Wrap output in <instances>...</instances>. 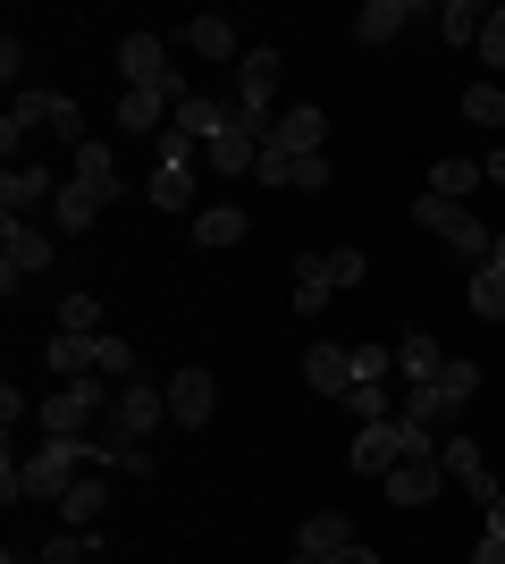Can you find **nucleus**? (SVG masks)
<instances>
[{"label":"nucleus","mask_w":505,"mask_h":564,"mask_svg":"<svg viewBox=\"0 0 505 564\" xmlns=\"http://www.w3.org/2000/svg\"><path fill=\"white\" fill-rule=\"evenodd\" d=\"M472 397H481V362H455V354H447V371H438L430 388H405V422L430 430V438H447V430H455V413H463Z\"/></svg>","instance_id":"nucleus-1"},{"label":"nucleus","mask_w":505,"mask_h":564,"mask_svg":"<svg viewBox=\"0 0 505 564\" xmlns=\"http://www.w3.org/2000/svg\"><path fill=\"white\" fill-rule=\"evenodd\" d=\"M228 101H237V118L270 143V127H278V51H244L237 59V94Z\"/></svg>","instance_id":"nucleus-2"},{"label":"nucleus","mask_w":505,"mask_h":564,"mask_svg":"<svg viewBox=\"0 0 505 564\" xmlns=\"http://www.w3.org/2000/svg\"><path fill=\"white\" fill-rule=\"evenodd\" d=\"M152 212H194V135L168 127L152 143Z\"/></svg>","instance_id":"nucleus-3"},{"label":"nucleus","mask_w":505,"mask_h":564,"mask_svg":"<svg viewBox=\"0 0 505 564\" xmlns=\"http://www.w3.org/2000/svg\"><path fill=\"white\" fill-rule=\"evenodd\" d=\"M119 76H127V94H168V101H186V76L168 68V43H161V34H127V43H119Z\"/></svg>","instance_id":"nucleus-4"},{"label":"nucleus","mask_w":505,"mask_h":564,"mask_svg":"<svg viewBox=\"0 0 505 564\" xmlns=\"http://www.w3.org/2000/svg\"><path fill=\"white\" fill-rule=\"evenodd\" d=\"M413 219H421V228H438L463 261H472V270H481L488 245H497V236H488V219L472 212V203H438V194H421V203H413Z\"/></svg>","instance_id":"nucleus-5"},{"label":"nucleus","mask_w":505,"mask_h":564,"mask_svg":"<svg viewBox=\"0 0 505 564\" xmlns=\"http://www.w3.org/2000/svg\"><path fill=\"white\" fill-rule=\"evenodd\" d=\"M168 422V388L152 379H119V404H110V438L119 447H152V430Z\"/></svg>","instance_id":"nucleus-6"},{"label":"nucleus","mask_w":505,"mask_h":564,"mask_svg":"<svg viewBox=\"0 0 505 564\" xmlns=\"http://www.w3.org/2000/svg\"><path fill=\"white\" fill-rule=\"evenodd\" d=\"M110 404H119V397H101V379H68V388L43 404V430H51V438H85Z\"/></svg>","instance_id":"nucleus-7"},{"label":"nucleus","mask_w":505,"mask_h":564,"mask_svg":"<svg viewBox=\"0 0 505 564\" xmlns=\"http://www.w3.org/2000/svg\"><path fill=\"white\" fill-rule=\"evenodd\" d=\"M51 253H59V236H51V228H25V219H9V228H0V286L18 295V279L51 270Z\"/></svg>","instance_id":"nucleus-8"},{"label":"nucleus","mask_w":505,"mask_h":564,"mask_svg":"<svg viewBox=\"0 0 505 564\" xmlns=\"http://www.w3.org/2000/svg\"><path fill=\"white\" fill-rule=\"evenodd\" d=\"M211 404H219L211 362H186V371L168 379V422H177V430H202V422H211Z\"/></svg>","instance_id":"nucleus-9"},{"label":"nucleus","mask_w":505,"mask_h":564,"mask_svg":"<svg viewBox=\"0 0 505 564\" xmlns=\"http://www.w3.org/2000/svg\"><path fill=\"white\" fill-rule=\"evenodd\" d=\"M320 135H329V118L312 110V101H287L278 110V127H270L262 152H287V161H320Z\"/></svg>","instance_id":"nucleus-10"},{"label":"nucleus","mask_w":505,"mask_h":564,"mask_svg":"<svg viewBox=\"0 0 505 564\" xmlns=\"http://www.w3.org/2000/svg\"><path fill=\"white\" fill-rule=\"evenodd\" d=\"M354 480H387V471L405 464V422H371V430H354Z\"/></svg>","instance_id":"nucleus-11"},{"label":"nucleus","mask_w":505,"mask_h":564,"mask_svg":"<svg viewBox=\"0 0 505 564\" xmlns=\"http://www.w3.org/2000/svg\"><path fill=\"white\" fill-rule=\"evenodd\" d=\"M380 489H387V506H430V497L447 489V464H438V455H405Z\"/></svg>","instance_id":"nucleus-12"},{"label":"nucleus","mask_w":505,"mask_h":564,"mask_svg":"<svg viewBox=\"0 0 505 564\" xmlns=\"http://www.w3.org/2000/svg\"><path fill=\"white\" fill-rule=\"evenodd\" d=\"M168 127H186L194 143H219V135H237L244 118H237V101H219V94H186V101H177V118H168Z\"/></svg>","instance_id":"nucleus-13"},{"label":"nucleus","mask_w":505,"mask_h":564,"mask_svg":"<svg viewBox=\"0 0 505 564\" xmlns=\"http://www.w3.org/2000/svg\"><path fill=\"white\" fill-rule=\"evenodd\" d=\"M438 464H447V480H463L472 497H497V480H488V455H481V438H472V430H447Z\"/></svg>","instance_id":"nucleus-14"},{"label":"nucleus","mask_w":505,"mask_h":564,"mask_svg":"<svg viewBox=\"0 0 505 564\" xmlns=\"http://www.w3.org/2000/svg\"><path fill=\"white\" fill-rule=\"evenodd\" d=\"M405 25H421V9H413V0H362L354 9V43H396V34H405Z\"/></svg>","instance_id":"nucleus-15"},{"label":"nucleus","mask_w":505,"mask_h":564,"mask_svg":"<svg viewBox=\"0 0 505 564\" xmlns=\"http://www.w3.org/2000/svg\"><path fill=\"white\" fill-rule=\"evenodd\" d=\"M304 379H312L320 397H354V388H362L354 346H312V354H304Z\"/></svg>","instance_id":"nucleus-16"},{"label":"nucleus","mask_w":505,"mask_h":564,"mask_svg":"<svg viewBox=\"0 0 505 564\" xmlns=\"http://www.w3.org/2000/svg\"><path fill=\"white\" fill-rule=\"evenodd\" d=\"M51 203H59V186H51L43 169H9V177H0V212H9V219L51 212Z\"/></svg>","instance_id":"nucleus-17"},{"label":"nucleus","mask_w":505,"mask_h":564,"mask_svg":"<svg viewBox=\"0 0 505 564\" xmlns=\"http://www.w3.org/2000/svg\"><path fill=\"white\" fill-rule=\"evenodd\" d=\"M396 371H405V388H430V379L447 371V346H438L430 329H413V337H396Z\"/></svg>","instance_id":"nucleus-18"},{"label":"nucleus","mask_w":505,"mask_h":564,"mask_svg":"<svg viewBox=\"0 0 505 564\" xmlns=\"http://www.w3.org/2000/svg\"><path fill=\"white\" fill-rule=\"evenodd\" d=\"M68 161H76V186H85V194L101 203V212H110V203H119V161H110L101 143H76Z\"/></svg>","instance_id":"nucleus-19"},{"label":"nucleus","mask_w":505,"mask_h":564,"mask_svg":"<svg viewBox=\"0 0 505 564\" xmlns=\"http://www.w3.org/2000/svg\"><path fill=\"white\" fill-rule=\"evenodd\" d=\"M34 127H51V94H18V101H9V118H0V152H9V169H18V143L34 135Z\"/></svg>","instance_id":"nucleus-20"},{"label":"nucleus","mask_w":505,"mask_h":564,"mask_svg":"<svg viewBox=\"0 0 505 564\" xmlns=\"http://www.w3.org/2000/svg\"><path fill=\"white\" fill-rule=\"evenodd\" d=\"M168 118H177L168 94H119V127L127 135H168Z\"/></svg>","instance_id":"nucleus-21"},{"label":"nucleus","mask_w":505,"mask_h":564,"mask_svg":"<svg viewBox=\"0 0 505 564\" xmlns=\"http://www.w3.org/2000/svg\"><path fill=\"white\" fill-rule=\"evenodd\" d=\"M101 506H110V471H85L68 497H59V514H68V531H94Z\"/></svg>","instance_id":"nucleus-22"},{"label":"nucleus","mask_w":505,"mask_h":564,"mask_svg":"<svg viewBox=\"0 0 505 564\" xmlns=\"http://www.w3.org/2000/svg\"><path fill=\"white\" fill-rule=\"evenodd\" d=\"M186 51H194V59H244V43H237V25H228V18H194Z\"/></svg>","instance_id":"nucleus-23"},{"label":"nucleus","mask_w":505,"mask_h":564,"mask_svg":"<svg viewBox=\"0 0 505 564\" xmlns=\"http://www.w3.org/2000/svg\"><path fill=\"white\" fill-rule=\"evenodd\" d=\"M94 219H101V203H94V194H85V186L68 177V186H59V203H51V236H85Z\"/></svg>","instance_id":"nucleus-24"},{"label":"nucleus","mask_w":505,"mask_h":564,"mask_svg":"<svg viewBox=\"0 0 505 564\" xmlns=\"http://www.w3.org/2000/svg\"><path fill=\"white\" fill-rule=\"evenodd\" d=\"M295 547H304V556H337V547H354V522H345V514H304Z\"/></svg>","instance_id":"nucleus-25"},{"label":"nucleus","mask_w":505,"mask_h":564,"mask_svg":"<svg viewBox=\"0 0 505 564\" xmlns=\"http://www.w3.org/2000/svg\"><path fill=\"white\" fill-rule=\"evenodd\" d=\"M329 295H337L329 286V253H304L295 261V312H329Z\"/></svg>","instance_id":"nucleus-26"},{"label":"nucleus","mask_w":505,"mask_h":564,"mask_svg":"<svg viewBox=\"0 0 505 564\" xmlns=\"http://www.w3.org/2000/svg\"><path fill=\"white\" fill-rule=\"evenodd\" d=\"M244 228H253V219H244V212H228V203L194 212V245H211V253H219V245H244Z\"/></svg>","instance_id":"nucleus-27"},{"label":"nucleus","mask_w":505,"mask_h":564,"mask_svg":"<svg viewBox=\"0 0 505 564\" xmlns=\"http://www.w3.org/2000/svg\"><path fill=\"white\" fill-rule=\"evenodd\" d=\"M430 25L447 34V43H472V51H481V25H488V9H472V0H447V9H430Z\"/></svg>","instance_id":"nucleus-28"},{"label":"nucleus","mask_w":505,"mask_h":564,"mask_svg":"<svg viewBox=\"0 0 505 564\" xmlns=\"http://www.w3.org/2000/svg\"><path fill=\"white\" fill-rule=\"evenodd\" d=\"M43 362L59 371V388H68V379H94V337H51Z\"/></svg>","instance_id":"nucleus-29"},{"label":"nucleus","mask_w":505,"mask_h":564,"mask_svg":"<svg viewBox=\"0 0 505 564\" xmlns=\"http://www.w3.org/2000/svg\"><path fill=\"white\" fill-rule=\"evenodd\" d=\"M481 177H488L481 161H438V169H430V186H421V194H438V203H463V194L481 186Z\"/></svg>","instance_id":"nucleus-30"},{"label":"nucleus","mask_w":505,"mask_h":564,"mask_svg":"<svg viewBox=\"0 0 505 564\" xmlns=\"http://www.w3.org/2000/svg\"><path fill=\"white\" fill-rule=\"evenodd\" d=\"M463 304L481 312V321H505V270H488V261H481V270H472V286H463Z\"/></svg>","instance_id":"nucleus-31"},{"label":"nucleus","mask_w":505,"mask_h":564,"mask_svg":"<svg viewBox=\"0 0 505 564\" xmlns=\"http://www.w3.org/2000/svg\"><path fill=\"white\" fill-rule=\"evenodd\" d=\"M59 337H101V295H59Z\"/></svg>","instance_id":"nucleus-32"},{"label":"nucleus","mask_w":505,"mask_h":564,"mask_svg":"<svg viewBox=\"0 0 505 564\" xmlns=\"http://www.w3.org/2000/svg\"><path fill=\"white\" fill-rule=\"evenodd\" d=\"M94 371H110V379H135V346L101 329V337H94Z\"/></svg>","instance_id":"nucleus-33"},{"label":"nucleus","mask_w":505,"mask_h":564,"mask_svg":"<svg viewBox=\"0 0 505 564\" xmlns=\"http://www.w3.org/2000/svg\"><path fill=\"white\" fill-rule=\"evenodd\" d=\"M345 404H354V422H362V430H371V422H396V404H387V388H380V379H362V388H354Z\"/></svg>","instance_id":"nucleus-34"},{"label":"nucleus","mask_w":505,"mask_h":564,"mask_svg":"<svg viewBox=\"0 0 505 564\" xmlns=\"http://www.w3.org/2000/svg\"><path fill=\"white\" fill-rule=\"evenodd\" d=\"M463 118H472V127H505V94L497 85H472V94H463Z\"/></svg>","instance_id":"nucleus-35"},{"label":"nucleus","mask_w":505,"mask_h":564,"mask_svg":"<svg viewBox=\"0 0 505 564\" xmlns=\"http://www.w3.org/2000/svg\"><path fill=\"white\" fill-rule=\"evenodd\" d=\"M94 547H101L94 531H59V540L43 547V564H85V556H94Z\"/></svg>","instance_id":"nucleus-36"},{"label":"nucleus","mask_w":505,"mask_h":564,"mask_svg":"<svg viewBox=\"0 0 505 564\" xmlns=\"http://www.w3.org/2000/svg\"><path fill=\"white\" fill-rule=\"evenodd\" d=\"M51 135H59V143H85V110H76L68 94H51Z\"/></svg>","instance_id":"nucleus-37"},{"label":"nucleus","mask_w":505,"mask_h":564,"mask_svg":"<svg viewBox=\"0 0 505 564\" xmlns=\"http://www.w3.org/2000/svg\"><path fill=\"white\" fill-rule=\"evenodd\" d=\"M362 279H371V261H362L354 245H337L329 253V286H362Z\"/></svg>","instance_id":"nucleus-38"},{"label":"nucleus","mask_w":505,"mask_h":564,"mask_svg":"<svg viewBox=\"0 0 505 564\" xmlns=\"http://www.w3.org/2000/svg\"><path fill=\"white\" fill-rule=\"evenodd\" d=\"M481 59H488V68H505V0L488 9V25H481Z\"/></svg>","instance_id":"nucleus-39"},{"label":"nucleus","mask_w":505,"mask_h":564,"mask_svg":"<svg viewBox=\"0 0 505 564\" xmlns=\"http://www.w3.org/2000/svg\"><path fill=\"white\" fill-rule=\"evenodd\" d=\"M287 564H380V556H371V547H362V540H354V547H337V556H304V547H295V556H287Z\"/></svg>","instance_id":"nucleus-40"},{"label":"nucleus","mask_w":505,"mask_h":564,"mask_svg":"<svg viewBox=\"0 0 505 564\" xmlns=\"http://www.w3.org/2000/svg\"><path fill=\"white\" fill-rule=\"evenodd\" d=\"M472 564H505V531H481V547H472Z\"/></svg>","instance_id":"nucleus-41"},{"label":"nucleus","mask_w":505,"mask_h":564,"mask_svg":"<svg viewBox=\"0 0 505 564\" xmlns=\"http://www.w3.org/2000/svg\"><path fill=\"white\" fill-rule=\"evenodd\" d=\"M488 531H505V489H497V497H488Z\"/></svg>","instance_id":"nucleus-42"},{"label":"nucleus","mask_w":505,"mask_h":564,"mask_svg":"<svg viewBox=\"0 0 505 564\" xmlns=\"http://www.w3.org/2000/svg\"><path fill=\"white\" fill-rule=\"evenodd\" d=\"M481 169H488V186H505V152H488V161H481Z\"/></svg>","instance_id":"nucleus-43"},{"label":"nucleus","mask_w":505,"mask_h":564,"mask_svg":"<svg viewBox=\"0 0 505 564\" xmlns=\"http://www.w3.org/2000/svg\"><path fill=\"white\" fill-rule=\"evenodd\" d=\"M488 270H505V228H497V245H488Z\"/></svg>","instance_id":"nucleus-44"},{"label":"nucleus","mask_w":505,"mask_h":564,"mask_svg":"<svg viewBox=\"0 0 505 564\" xmlns=\"http://www.w3.org/2000/svg\"><path fill=\"white\" fill-rule=\"evenodd\" d=\"M0 564H43V556H0Z\"/></svg>","instance_id":"nucleus-45"}]
</instances>
